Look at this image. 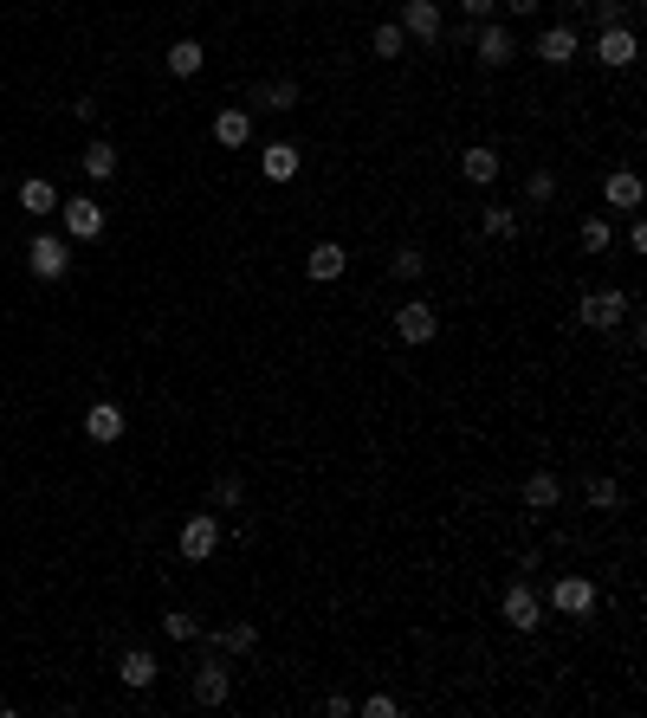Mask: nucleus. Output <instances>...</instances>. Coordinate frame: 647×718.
Wrapping results in <instances>:
<instances>
[{
	"label": "nucleus",
	"mask_w": 647,
	"mask_h": 718,
	"mask_svg": "<svg viewBox=\"0 0 647 718\" xmlns=\"http://www.w3.org/2000/svg\"><path fill=\"white\" fill-rule=\"evenodd\" d=\"M479 233H486V240H512L518 214H512V207H486V214H479Z\"/></svg>",
	"instance_id": "cd10ccee"
},
{
	"label": "nucleus",
	"mask_w": 647,
	"mask_h": 718,
	"mask_svg": "<svg viewBox=\"0 0 647 718\" xmlns=\"http://www.w3.org/2000/svg\"><path fill=\"white\" fill-rule=\"evenodd\" d=\"M369 52H376V59H402V52H408V33H402L395 20H382L376 33H369Z\"/></svg>",
	"instance_id": "393cba45"
},
{
	"label": "nucleus",
	"mask_w": 647,
	"mask_h": 718,
	"mask_svg": "<svg viewBox=\"0 0 647 718\" xmlns=\"http://www.w3.org/2000/svg\"><path fill=\"white\" fill-rule=\"evenodd\" d=\"M59 220H65V240H98V233H104V207L91 201V195L59 201Z\"/></svg>",
	"instance_id": "0eeeda50"
},
{
	"label": "nucleus",
	"mask_w": 647,
	"mask_h": 718,
	"mask_svg": "<svg viewBox=\"0 0 647 718\" xmlns=\"http://www.w3.org/2000/svg\"><path fill=\"white\" fill-rule=\"evenodd\" d=\"M162 634H169V641H201V615L169 609V615H162Z\"/></svg>",
	"instance_id": "c85d7f7f"
},
{
	"label": "nucleus",
	"mask_w": 647,
	"mask_h": 718,
	"mask_svg": "<svg viewBox=\"0 0 647 718\" xmlns=\"http://www.w3.org/2000/svg\"><path fill=\"white\" fill-rule=\"evenodd\" d=\"M305 104V91H298V78H266V85H246V110H272V117H285V110Z\"/></svg>",
	"instance_id": "7ed1b4c3"
},
{
	"label": "nucleus",
	"mask_w": 647,
	"mask_h": 718,
	"mask_svg": "<svg viewBox=\"0 0 647 718\" xmlns=\"http://www.w3.org/2000/svg\"><path fill=\"white\" fill-rule=\"evenodd\" d=\"M518 499H525V512H557V499H563V479H557V473H531Z\"/></svg>",
	"instance_id": "6ab92c4d"
},
{
	"label": "nucleus",
	"mask_w": 647,
	"mask_h": 718,
	"mask_svg": "<svg viewBox=\"0 0 647 718\" xmlns=\"http://www.w3.org/2000/svg\"><path fill=\"white\" fill-rule=\"evenodd\" d=\"M162 65H169V78H195L201 65H208V52H201V39H175Z\"/></svg>",
	"instance_id": "4be33fe9"
},
{
	"label": "nucleus",
	"mask_w": 647,
	"mask_h": 718,
	"mask_svg": "<svg viewBox=\"0 0 647 718\" xmlns=\"http://www.w3.org/2000/svg\"><path fill=\"white\" fill-rule=\"evenodd\" d=\"M214 550H220V518L195 512V518L182 524V557H188V563H208Z\"/></svg>",
	"instance_id": "9d476101"
},
{
	"label": "nucleus",
	"mask_w": 647,
	"mask_h": 718,
	"mask_svg": "<svg viewBox=\"0 0 647 718\" xmlns=\"http://www.w3.org/2000/svg\"><path fill=\"white\" fill-rule=\"evenodd\" d=\"M434 330H440V317H434L428 298H408V305L395 311V337L402 343H434Z\"/></svg>",
	"instance_id": "6e6552de"
},
{
	"label": "nucleus",
	"mask_w": 647,
	"mask_h": 718,
	"mask_svg": "<svg viewBox=\"0 0 647 718\" xmlns=\"http://www.w3.org/2000/svg\"><path fill=\"white\" fill-rule=\"evenodd\" d=\"M421 272H428V253H421V246H402V253L389 259V279H395V285H415Z\"/></svg>",
	"instance_id": "a878e982"
},
{
	"label": "nucleus",
	"mask_w": 647,
	"mask_h": 718,
	"mask_svg": "<svg viewBox=\"0 0 647 718\" xmlns=\"http://www.w3.org/2000/svg\"><path fill=\"white\" fill-rule=\"evenodd\" d=\"M505 7H512V13H538L544 0H505Z\"/></svg>",
	"instance_id": "4c0bfd02"
},
{
	"label": "nucleus",
	"mask_w": 647,
	"mask_h": 718,
	"mask_svg": "<svg viewBox=\"0 0 647 718\" xmlns=\"http://www.w3.org/2000/svg\"><path fill=\"white\" fill-rule=\"evenodd\" d=\"M628 311H635V298H628V292H589L583 305H576V317H583L589 330H615Z\"/></svg>",
	"instance_id": "20e7f679"
},
{
	"label": "nucleus",
	"mask_w": 647,
	"mask_h": 718,
	"mask_svg": "<svg viewBox=\"0 0 647 718\" xmlns=\"http://www.w3.org/2000/svg\"><path fill=\"white\" fill-rule=\"evenodd\" d=\"M492 7H499V0H460L466 20H492Z\"/></svg>",
	"instance_id": "c9c22d12"
},
{
	"label": "nucleus",
	"mask_w": 647,
	"mask_h": 718,
	"mask_svg": "<svg viewBox=\"0 0 647 718\" xmlns=\"http://www.w3.org/2000/svg\"><path fill=\"white\" fill-rule=\"evenodd\" d=\"M395 26H402L408 39H421V46H440V26L447 20H440V0H402V20Z\"/></svg>",
	"instance_id": "39448f33"
},
{
	"label": "nucleus",
	"mask_w": 647,
	"mask_h": 718,
	"mask_svg": "<svg viewBox=\"0 0 647 718\" xmlns=\"http://www.w3.org/2000/svg\"><path fill=\"white\" fill-rule=\"evenodd\" d=\"M85 434L98 440V447L123 440V408H117V402H91V414H85Z\"/></svg>",
	"instance_id": "f3484780"
},
{
	"label": "nucleus",
	"mask_w": 647,
	"mask_h": 718,
	"mask_svg": "<svg viewBox=\"0 0 647 718\" xmlns=\"http://www.w3.org/2000/svg\"><path fill=\"white\" fill-rule=\"evenodd\" d=\"M641 195H647V188H641L635 169H615L609 182H602V201H609V207H641Z\"/></svg>",
	"instance_id": "412c9836"
},
{
	"label": "nucleus",
	"mask_w": 647,
	"mask_h": 718,
	"mask_svg": "<svg viewBox=\"0 0 647 718\" xmlns=\"http://www.w3.org/2000/svg\"><path fill=\"white\" fill-rule=\"evenodd\" d=\"M259 169H266V182H292V175H298V149L292 143H266Z\"/></svg>",
	"instance_id": "5701e85b"
},
{
	"label": "nucleus",
	"mask_w": 647,
	"mask_h": 718,
	"mask_svg": "<svg viewBox=\"0 0 647 718\" xmlns=\"http://www.w3.org/2000/svg\"><path fill=\"white\" fill-rule=\"evenodd\" d=\"M208 641L220 647V654H253L259 628H253V621H233V628H220V634H208Z\"/></svg>",
	"instance_id": "b1692460"
},
{
	"label": "nucleus",
	"mask_w": 647,
	"mask_h": 718,
	"mask_svg": "<svg viewBox=\"0 0 647 718\" xmlns=\"http://www.w3.org/2000/svg\"><path fill=\"white\" fill-rule=\"evenodd\" d=\"M589 505H596V512H615V505H622V486H615V479H589Z\"/></svg>",
	"instance_id": "2f4dec72"
},
{
	"label": "nucleus",
	"mask_w": 647,
	"mask_h": 718,
	"mask_svg": "<svg viewBox=\"0 0 647 718\" xmlns=\"http://www.w3.org/2000/svg\"><path fill=\"white\" fill-rule=\"evenodd\" d=\"M473 46H479V65H486V72H499V65H512V59H518V39L505 33V26H479Z\"/></svg>",
	"instance_id": "f8f14e48"
},
{
	"label": "nucleus",
	"mask_w": 647,
	"mask_h": 718,
	"mask_svg": "<svg viewBox=\"0 0 647 718\" xmlns=\"http://www.w3.org/2000/svg\"><path fill=\"white\" fill-rule=\"evenodd\" d=\"M628 13H635V0H596V20L602 26H628Z\"/></svg>",
	"instance_id": "72a5a7b5"
},
{
	"label": "nucleus",
	"mask_w": 647,
	"mask_h": 718,
	"mask_svg": "<svg viewBox=\"0 0 647 718\" xmlns=\"http://www.w3.org/2000/svg\"><path fill=\"white\" fill-rule=\"evenodd\" d=\"M343 266H350V253H343L337 240H318V246H311V253H305V272H311V279H318V285L343 279Z\"/></svg>",
	"instance_id": "4468645a"
},
{
	"label": "nucleus",
	"mask_w": 647,
	"mask_h": 718,
	"mask_svg": "<svg viewBox=\"0 0 647 718\" xmlns=\"http://www.w3.org/2000/svg\"><path fill=\"white\" fill-rule=\"evenodd\" d=\"M26 266H33V279H65V272H72V240L39 233V240L26 246Z\"/></svg>",
	"instance_id": "f257e3e1"
},
{
	"label": "nucleus",
	"mask_w": 647,
	"mask_h": 718,
	"mask_svg": "<svg viewBox=\"0 0 647 718\" xmlns=\"http://www.w3.org/2000/svg\"><path fill=\"white\" fill-rule=\"evenodd\" d=\"M20 207H26V214H33V220L59 214V188H52L46 175H26V182H20Z\"/></svg>",
	"instance_id": "a211bd4d"
},
{
	"label": "nucleus",
	"mask_w": 647,
	"mask_h": 718,
	"mask_svg": "<svg viewBox=\"0 0 647 718\" xmlns=\"http://www.w3.org/2000/svg\"><path fill=\"white\" fill-rule=\"evenodd\" d=\"M324 712H330V718H350L356 706H350V693H330V699H324Z\"/></svg>",
	"instance_id": "e433bc0d"
},
{
	"label": "nucleus",
	"mask_w": 647,
	"mask_h": 718,
	"mask_svg": "<svg viewBox=\"0 0 647 718\" xmlns=\"http://www.w3.org/2000/svg\"><path fill=\"white\" fill-rule=\"evenodd\" d=\"M117 680L130 686V693H149V686H156V654H149V647H130V654L117 660Z\"/></svg>",
	"instance_id": "2eb2a0df"
},
{
	"label": "nucleus",
	"mask_w": 647,
	"mask_h": 718,
	"mask_svg": "<svg viewBox=\"0 0 647 718\" xmlns=\"http://www.w3.org/2000/svg\"><path fill=\"white\" fill-rule=\"evenodd\" d=\"M550 195H557V175H550V169H531V182H525V201H550Z\"/></svg>",
	"instance_id": "473e14b6"
},
{
	"label": "nucleus",
	"mask_w": 647,
	"mask_h": 718,
	"mask_svg": "<svg viewBox=\"0 0 647 718\" xmlns=\"http://www.w3.org/2000/svg\"><path fill=\"white\" fill-rule=\"evenodd\" d=\"M240 499H246V479H240V473H220V479H214V505H220V512H233Z\"/></svg>",
	"instance_id": "7c9ffc66"
},
{
	"label": "nucleus",
	"mask_w": 647,
	"mask_h": 718,
	"mask_svg": "<svg viewBox=\"0 0 647 718\" xmlns=\"http://www.w3.org/2000/svg\"><path fill=\"white\" fill-rule=\"evenodd\" d=\"M227 693H233L227 660H201L195 667V706H227Z\"/></svg>",
	"instance_id": "9b49d317"
},
{
	"label": "nucleus",
	"mask_w": 647,
	"mask_h": 718,
	"mask_svg": "<svg viewBox=\"0 0 647 718\" xmlns=\"http://www.w3.org/2000/svg\"><path fill=\"white\" fill-rule=\"evenodd\" d=\"M499 609H505V628H518V634H538L544 628V602H538V589H531V583H512Z\"/></svg>",
	"instance_id": "f03ea898"
},
{
	"label": "nucleus",
	"mask_w": 647,
	"mask_h": 718,
	"mask_svg": "<svg viewBox=\"0 0 647 718\" xmlns=\"http://www.w3.org/2000/svg\"><path fill=\"white\" fill-rule=\"evenodd\" d=\"M460 175H466V182H473V188H486V182H499V149H486V143H473V149H466V156H460Z\"/></svg>",
	"instance_id": "aec40b11"
},
{
	"label": "nucleus",
	"mask_w": 647,
	"mask_h": 718,
	"mask_svg": "<svg viewBox=\"0 0 647 718\" xmlns=\"http://www.w3.org/2000/svg\"><path fill=\"white\" fill-rule=\"evenodd\" d=\"M576 246H583V253H609V220L589 214L583 227H576Z\"/></svg>",
	"instance_id": "c756f323"
},
{
	"label": "nucleus",
	"mask_w": 647,
	"mask_h": 718,
	"mask_svg": "<svg viewBox=\"0 0 647 718\" xmlns=\"http://www.w3.org/2000/svg\"><path fill=\"white\" fill-rule=\"evenodd\" d=\"M576 52H583L576 26H550V33H538V59H544V65H570Z\"/></svg>",
	"instance_id": "dca6fc26"
},
{
	"label": "nucleus",
	"mask_w": 647,
	"mask_h": 718,
	"mask_svg": "<svg viewBox=\"0 0 647 718\" xmlns=\"http://www.w3.org/2000/svg\"><path fill=\"white\" fill-rule=\"evenodd\" d=\"M550 609L557 615H589L596 609V583H589V576H557V583H550Z\"/></svg>",
	"instance_id": "1a4fd4ad"
},
{
	"label": "nucleus",
	"mask_w": 647,
	"mask_h": 718,
	"mask_svg": "<svg viewBox=\"0 0 647 718\" xmlns=\"http://www.w3.org/2000/svg\"><path fill=\"white\" fill-rule=\"evenodd\" d=\"M395 712H402V706H395V699H389V693H376V699H363V718H395Z\"/></svg>",
	"instance_id": "f704fd0d"
},
{
	"label": "nucleus",
	"mask_w": 647,
	"mask_h": 718,
	"mask_svg": "<svg viewBox=\"0 0 647 718\" xmlns=\"http://www.w3.org/2000/svg\"><path fill=\"white\" fill-rule=\"evenodd\" d=\"M596 59H602V72H628V65L641 59V39L628 33V26H602V39H596Z\"/></svg>",
	"instance_id": "423d86ee"
},
{
	"label": "nucleus",
	"mask_w": 647,
	"mask_h": 718,
	"mask_svg": "<svg viewBox=\"0 0 647 718\" xmlns=\"http://www.w3.org/2000/svg\"><path fill=\"white\" fill-rule=\"evenodd\" d=\"M78 162H85V175H91V182H110V175H117V149H110V143H91Z\"/></svg>",
	"instance_id": "bb28decb"
},
{
	"label": "nucleus",
	"mask_w": 647,
	"mask_h": 718,
	"mask_svg": "<svg viewBox=\"0 0 647 718\" xmlns=\"http://www.w3.org/2000/svg\"><path fill=\"white\" fill-rule=\"evenodd\" d=\"M214 143H220V149H246V143H253V110H246V104H227V110L214 117Z\"/></svg>",
	"instance_id": "ddd939ff"
}]
</instances>
